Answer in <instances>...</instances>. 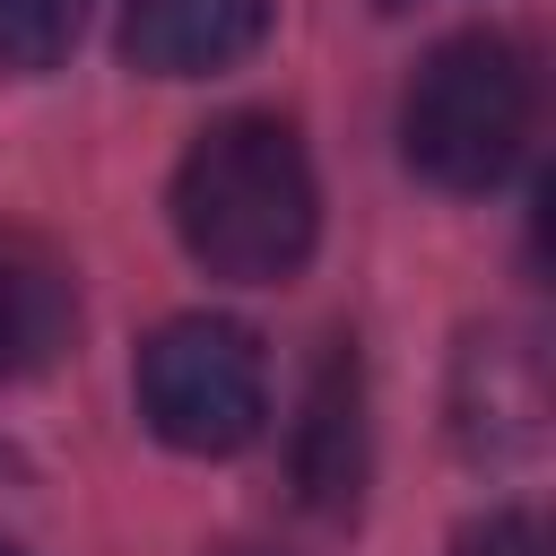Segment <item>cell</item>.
Masks as SVG:
<instances>
[{
  "instance_id": "cell-10",
  "label": "cell",
  "mask_w": 556,
  "mask_h": 556,
  "mask_svg": "<svg viewBox=\"0 0 556 556\" xmlns=\"http://www.w3.org/2000/svg\"><path fill=\"white\" fill-rule=\"evenodd\" d=\"M235 556H261V547H235Z\"/></svg>"
},
{
  "instance_id": "cell-3",
  "label": "cell",
  "mask_w": 556,
  "mask_h": 556,
  "mask_svg": "<svg viewBox=\"0 0 556 556\" xmlns=\"http://www.w3.org/2000/svg\"><path fill=\"white\" fill-rule=\"evenodd\" d=\"M139 417L174 443V452H243L269 417V365L261 339L243 321L217 313H182L139 348Z\"/></svg>"
},
{
  "instance_id": "cell-6",
  "label": "cell",
  "mask_w": 556,
  "mask_h": 556,
  "mask_svg": "<svg viewBox=\"0 0 556 556\" xmlns=\"http://www.w3.org/2000/svg\"><path fill=\"white\" fill-rule=\"evenodd\" d=\"M70 339V269L43 243L0 235V382L52 365Z\"/></svg>"
},
{
  "instance_id": "cell-2",
  "label": "cell",
  "mask_w": 556,
  "mask_h": 556,
  "mask_svg": "<svg viewBox=\"0 0 556 556\" xmlns=\"http://www.w3.org/2000/svg\"><path fill=\"white\" fill-rule=\"evenodd\" d=\"M530 61L504 35H452L400 96V156L434 191H495L530 139Z\"/></svg>"
},
{
  "instance_id": "cell-9",
  "label": "cell",
  "mask_w": 556,
  "mask_h": 556,
  "mask_svg": "<svg viewBox=\"0 0 556 556\" xmlns=\"http://www.w3.org/2000/svg\"><path fill=\"white\" fill-rule=\"evenodd\" d=\"M382 9H426V0H382Z\"/></svg>"
},
{
  "instance_id": "cell-4",
  "label": "cell",
  "mask_w": 556,
  "mask_h": 556,
  "mask_svg": "<svg viewBox=\"0 0 556 556\" xmlns=\"http://www.w3.org/2000/svg\"><path fill=\"white\" fill-rule=\"evenodd\" d=\"M269 35V0H122V52L148 78L235 70Z\"/></svg>"
},
{
  "instance_id": "cell-8",
  "label": "cell",
  "mask_w": 556,
  "mask_h": 556,
  "mask_svg": "<svg viewBox=\"0 0 556 556\" xmlns=\"http://www.w3.org/2000/svg\"><path fill=\"white\" fill-rule=\"evenodd\" d=\"M460 556H547V530H539V513L504 504V513H486V521L460 530Z\"/></svg>"
},
{
  "instance_id": "cell-7",
  "label": "cell",
  "mask_w": 556,
  "mask_h": 556,
  "mask_svg": "<svg viewBox=\"0 0 556 556\" xmlns=\"http://www.w3.org/2000/svg\"><path fill=\"white\" fill-rule=\"evenodd\" d=\"M78 17H87V0H0V70L35 78V70L70 61Z\"/></svg>"
},
{
  "instance_id": "cell-11",
  "label": "cell",
  "mask_w": 556,
  "mask_h": 556,
  "mask_svg": "<svg viewBox=\"0 0 556 556\" xmlns=\"http://www.w3.org/2000/svg\"><path fill=\"white\" fill-rule=\"evenodd\" d=\"M0 556H17V547H0Z\"/></svg>"
},
{
  "instance_id": "cell-1",
  "label": "cell",
  "mask_w": 556,
  "mask_h": 556,
  "mask_svg": "<svg viewBox=\"0 0 556 556\" xmlns=\"http://www.w3.org/2000/svg\"><path fill=\"white\" fill-rule=\"evenodd\" d=\"M174 235L208 278H235V287L295 278L321 235V191L295 130L269 113L208 122L174 174Z\"/></svg>"
},
{
  "instance_id": "cell-5",
  "label": "cell",
  "mask_w": 556,
  "mask_h": 556,
  "mask_svg": "<svg viewBox=\"0 0 556 556\" xmlns=\"http://www.w3.org/2000/svg\"><path fill=\"white\" fill-rule=\"evenodd\" d=\"M295 495L313 513H356L365 495V374H356V348L330 339L313 391H304V417H295Z\"/></svg>"
}]
</instances>
